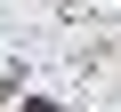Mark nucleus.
Returning <instances> with one entry per match:
<instances>
[{
  "mask_svg": "<svg viewBox=\"0 0 121 112\" xmlns=\"http://www.w3.org/2000/svg\"><path fill=\"white\" fill-rule=\"evenodd\" d=\"M16 112H56V104H40V96H32V104H16Z\"/></svg>",
  "mask_w": 121,
  "mask_h": 112,
  "instance_id": "nucleus-1",
  "label": "nucleus"
}]
</instances>
